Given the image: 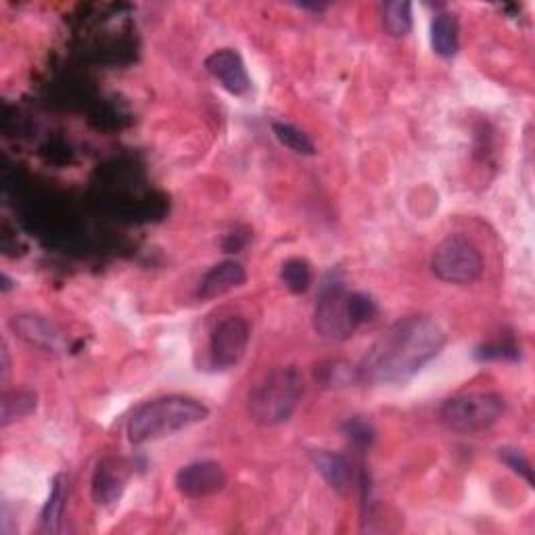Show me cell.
<instances>
[{
  "instance_id": "ffe728a7",
  "label": "cell",
  "mask_w": 535,
  "mask_h": 535,
  "mask_svg": "<svg viewBox=\"0 0 535 535\" xmlns=\"http://www.w3.org/2000/svg\"><path fill=\"white\" fill-rule=\"evenodd\" d=\"M347 301H350V312H352V318H354V322L358 324V327H360V324L372 322L379 314L377 304L366 293H358V291L350 293Z\"/></svg>"
},
{
  "instance_id": "5b68a950",
  "label": "cell",
  "mask_w": 535,
  "mask_h": 535,
  "mask_svg": "<svg viewBox=\"0 0 535 535\" xmlns=\"http://www.w3.org/2000/svg\"><path fill=\"white\" fill-rule=\"evenodd\" d=\"M347 297L350 293L345 291V285L335 278V274L324 278L314 310V329L324 341L341 343L356 333L358 324L352 318Z\"/></svg>"
},
{
  "instance_id": "ac0fdd59",
  "label": "cell",
  "mask_w": 535,
  "mask_h": 535,
  "mask_svg": "<svg viewBox=\"0 0 535 535\" xmlns=\"http://www.w3.org/2000/svg\"><path fill=\"white\" fill-rule=\"evenodd\" d=\"M272 130H274L278 141H281L293 153H299V155H314L316 153V145H314L312 138L304 130H299L297 126L285 124V122H274Z\"/></svg>"
},
{
  "instance_id": "30bf717a",
  "label": "cell",
  "mask_w": 535,
  "mask_h": 535,
  "mask_svg": "<svg viewBox=\"0 0 535 535\" xmlns=\"http://www.w3.org/2000/svg\"><path fill=\"white\" fill-rule=\"evenodd\" d=\"M205 69L212 74L220 86L235 97H243L251 88V80L241 55L232 49L214 51L205 59Z\"/></svg>"
},
{
  "instance_id": "44dd1931",
  "label": "cell",
  "mask_w": 535,
  "mask_h": 535,
  "mask_svg": "<svg viewBox=\"0 0 535 535\" xmlns=\"http://www.w3.org/2000/svg\"><path fill=\"white\" fill-rule=\"evenodd\" d=\"M500 460L506 464V467L513 469L517 475H521L529 485H533V469L527 456L517 450V448H502L500 450Z\"/></svg>"
},
{
  "instance_id": "4fadbf2b",
  "label": "cell",
  "mask_w": 535,
  "mask_h": 535,
  "mask_svg": "<svg viewBox=\"0 0 535 535\" xmlns=\"http://www.w3.org/2000/svg\"><path fill=\"white\" fill-rule=\"evenodd\" d=\"M124 487L126 475L122 469H118V464L101 462L95 471V479H92V498H95V502L101 506L115 504L122 498Z\"/></svg>"
},
{
  "instance_id": "d6986e66",
  "label": "cell",
  "mask_w": 535,
  "mask_h": 535,
  "mask_svg": "<svg viewBox=\"0 0 535 535\" xmlns=\"http://www.w3.org/2000/svg\"><path fill=\"white\" fill-rule=\"evenodd\" d=\"M281 281L285 283V287L299 295V293H306L312 285V270L310 264L301 258H291L283 264L281 268Z\"/></svg>"
},
{
  "instance_id": "8992f818",
  "label": "cell",
  "mask_w": 535,
  "mask_h": 535,
  "mask_svg": "<svg viewBox=\"0 0 535 535\" xmlns=\"http://www.w3.org/2000/svg\"><path fill=\"white\" fill-rule=\"evenodd\" d=\"M431 268L439 281L450 285H471L483 272L481 251L462 235H450L433 253Z\"/></svg>"
},
{
  "instance_id": "5bb4252c",
  "label": "cell",
  "mask_w": 535,
  "mask_h": 535,
  "mask_svg": "<svg viewBox=\"0 0 535 535\" xmlns=\"http://www.w3.org/2000/svg\"><path fill=\"white\" fill-rule=\"evenodd\" d=\"M431 44L433 51L444 59H452L458 53V19L452 13L435 17L431 26Z\"/></svg>"
},
{
  "instance_id": "52a82bcc",
  "label": "cell",
  "mask_w": 535,
  "mask_h": 535,
  "mask_svg": "<svg viewBox=\"0 0 535 535\" xmlns=\"http://www.w3.org/2000/svg\"><path fill=\"white\" fill-rule=\"evenodd\" d=\"M249 345V324L239 316H230L222 320L212 339H209V354L212 362L220 370L237 366L247 352Z\"/></svg>"
},
{
  "instance_id": "7c38bea8",
  "label": "cell",
  "mask_w": 535,
  "mask_h": 535,
  "mask_svg": "<svg viewBox=\"0 0 535 535\" xmlns=\"http://www.w3.org/2000/svg\"><path fill=\"white\" fill-rule=\"evenodd\" d=\"M316 471L322 475L337 494H345L352 487V467L343 456L329 450H316L310 454Z\"/></svg>"
},
{
  "instance_id": "3957f363",
  "label": "cell",
  "mask_w": 535,
  "mask_h": 535,
  "mask_svg": "<svg viewBox=\"0 0 535 535\" xmlns=\"http://www.w3.org/2000/svg\"><path fill=\"white\" fill-rule=\"evenodd\" d=\"M304 395V377L293 366L274 368L249 391V416L264 427L287 423Z\"/></svg>"
},
{
  "instance_id": "2e32d148",
  "label": "cell",
  "mask_w": 535,
  "mask_h": 535,
  "mask_svg": "<svg viewBox=\"0 0 535 535\" xmlns=\"http://www.w3.org/2000/svg\"><path fill=\"white\" fill-rule=\"evenodd\" d=\"M36 410V393L28 389H15L7 391L0 402V425L9 427L19 418L28 416Z\"/></svg>"
},
{
  "instance_id": "6da1fadb",
  "label": "cell",
  "mask_w": 535,
  "mask_h": 535,
  "mask_svg": "<svg viewBox=\"0 0 535 535\" xmlns=\"http://www.w3.org/2000/svg\"><path fill=\"white\" fill-rule=\"evenodd\" d=\"M446 345V331L435 318H402L370 345L358 366V379L370 385L404 383Z\"/></svg>"
},
{
  "instance_id": "277c9868",
  "label": "cell",
  "mask_w": 535,
  "mask_h": 535,
  "mask_svg": "<svg viewBox=\"0 0 535 535\" xmlns=\"http://www.w3.org/2000/svg\"><path fill=\"white\" fill-rule=\"evenodd\" d=\"M504 400L498 393H462L439 408V421L454 433H479L498 423Z\"/></svg>"
},
{
  "instance_id": "7402d4cb",
  "label": "cell",
  "mask_w": 535,
  "mask_h": 535,
  "mask_svg": "<svg viewBox=\"0 0 535 535\" xmlns=\"http://www.w3.org/2000/svg\"><path fill=\"white\" fill-rule=\"evenodd\" d=\"M345 429H347V435H350V439L358 441V444H362V446L370 444L372 429L366 423H362V421H350V423L345 425Z\"/></svg>"
},
{
  "instance_id": "8fae6325",
  "label": "cell",
  "mask_w": 535,
  "mask_h": 535,
  "mask_svg": "<svg viewBox=\"0 0 535 535\" xmlns=\"http://www.w3.org/2000/svg\"><path fill=\"white\" fill-rule=\"evenodd\" d=\"M247 281V272L241 262L226 260L209 268L199 283L201 299H216L230 291L243 287Z\"/></svg>"
},
{
  "instance_id": "ba28073f",
  "label": "cell",
  "mask_w": 535,
  "mask_h": 535,
  "mask_svg": "<svg viewBox=\"0 0 535 535\" xmlns=\"http://www.w3.org/2000/svg\"><path fill=\"white\" fill-rule=\"evenodd\" d=\"M226 473L214 460H199L182 467L176 473L178 492L186 498H207L224 490Z\"/></svg>"
},
{
  "instance_id": "e0dca14e",
  "label": "cell",
  "mask_w": 535,
  "mask_h": 535,
  "mask_svg": "<svg viewBox=\"0 0 535 535\" xmlns=\"http://www.w3.org/2000/svg\"><path fill=\"white\" fill-rule=\"evenodd\" d=\"M383 28L393 38H404L412 30V5L393 0L383 7Z\"/></svg>"
},
{
  "instance_id": "7a4b0ae2",
  "label": "cell",
  "mask_w": 535,
  "mask_h": 535,
  "mask_svg": "<svg viewBox=\"0 0 535 535\" xmlns=\"http://www.w3.org/2000/svg\"><path fill=\"white\" fill-rule=\"evenodd\" d=\"M209 410L189 395H166L138 406L128 421V439L141 446L203 423Z\"/></svg>"
},
{
  "instance_id": "9a60e30c",
  "label": "cell",
  "mask_w": 535,
  "mask_h": 535,
  "mask_svg": "<svg viewBox=\"0 0 535 535\" xmlns=\"http://www.w3.org/2000/svg\"><path fill=\"white\" fill-rule=\"evenodd\" d=\"M65 500H67V479L63 475H57L51 485L49 500H46L42 515H40V527L44 533L59 531L63 510H65Z\"/></svg>"
},
{
  "instance_id": "9c48e42d",
  "label": "cell",
  "mask_w": 535,
  "mask_h": 535,
  "mask_svg": "<svg viewBox=\"0 0 535 535\" xmlns=\"http://www.w3.org/2000/svg\"><path fill=\"white\" fill-rule=\"evenodd\" d=\"M11 331L21 339L30 343L32 347L44 352H63L65 350V337L57 324L40 314H19L11 320Z\"/></svg>"
}]
</instances>
